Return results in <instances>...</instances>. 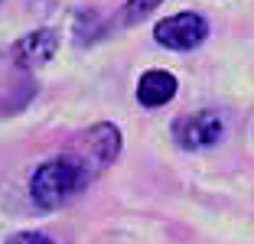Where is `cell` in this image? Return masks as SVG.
Wrapping results in <instances>:
<instances>
[{
    "label": "cell",
    "instance_id": "cell-1",
    "mask_svg": "<svg viewBox=\"0 0 254 244\" xmlns=\"http://www.w3.org/2000/svg\"><path fill=\"white\" fill-rule=\"evenodd\" d=\"M91 166L82 160L78 153H65V156H53L36 166V173L30 176V195L39 208L53 212V208L72 202L82 192L91 179Z\"/></svg>",
    "mask_w": 254,
    "mask_h": 244
},
{
    "label": "cell",
    "instance_id": "cell-2",
    "mask_svg": "<svg viewBox=\"0 0 254 244\" xmlns=\"http://www.w3.org/2000/svg\"><path fill=\"white\" fill-rule=\"evenodd\" d=\"M153 36H157V43L166 46V49L189 52V49L205 43L209 23L199 13H176V16H166L163 23H157V33H153Z\"/></svg>",
    "mask_w": 254,
    "mask_h": 244
},
{
    "label": "cell",
    "instance_id": "cell-3",
    "mask_svg": "<svg viewBox=\"0 0 254 244\" xmlns=\"http://www.w3.org/2000/svg\"><path fill=\"white\" fill-rule=\"evenodd\" d=\"M222 130H225V124L215 111H195L173 124V140L183 150H205L222 137Z\"/></svg>",
    "mask_w": 254,
    "mask_h": 244
},
{
    "label": "cell",
    "instance_id": "cell-4",
    "mask_svg": "<svg viewBox=\"0 0 254 244\" xmlns=\"http://www.w3.org/2000/svg\"><path fill=\"white\" fill-rule=\"evenodd\" d=\"M121 153V130L114 124H95L88 133H85V156L91 170H105L108 163Z\"/></svg>",
    "mask_w": 254,
    "mask_h": 244
},
{
    "label": "cell",
    "instance_id": "cell-5",
    "mask_svg": "<svg viewBox=\"0 0 254 244\" xmlns=\"http://www.w3.org/2000/svg\"><path fill=\"white\" fill-rule=\"evenodd\" d=\"M56 49H59V36H56L53 30H33L10 49V56H13L23 68H39L56 56Z\"/></svg>",
    "mask_w": 254,
    "mask_h": 244
},
{
    "label": "cell",
    "instance_id": "cell-6",
    "mask_svg": "<svg viewBox=\"0 0 254 244\" xmlns=\"http://www.w3.org/2000/svg\"><path fill=\"white\" fill-rule=\"evenodd\" d=\"M173 95H176V78L163 68H150L137 81V101L143 108H163L166 101H173Z\"/></svg>",
    "mask_w": 254,
    "mask_h": 244
},
{
    "label": "cell",
    "instance_id": "cell-7",
    "mask_svg": "<svg viewBox=\"0 0 254 244\" xmlns=\"http://www.w3.org/2000/svg\"><path fill=\"white\" fill-rule=\"evenodd\" d=\"M163 0H127L124 3V23H140L143 16H150Z\"/></svg>",
    "mask_w": 254,
    "mask_h": 244
},
{
    "label": "cell",
    "instance_id": "cell-8",
    "mask_svg": "<svg viewBox=\"0 0 254 244\" xmlns=\"http://www.w3.org/2000/svg\"><path fill=\"white\" fill-rule=\"evenodd\" d=\"M3 244H53V238H46L43 231H16Z\"/></svg>",
    "mask_w": 254,
    "mask_h": 244
}]
</instances>
